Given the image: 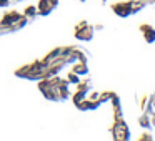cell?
Returning a JSON list of instances; mask_svg holds the SVG:
<instances>
[{"label": "cell", "mask_w": 155, "mask_h": 141, "mask_svg": "<svg viewBox=\"0 0 155 141\" xmlns=\"http://www.w3.org/2000/svg\"><path fill=\"white\" fill-rule=\"evenodd\" d=\"M0 5H2V7H7V5H8V0H0Z\"/></svg>", "instance_id": "1"}]
</instances>
